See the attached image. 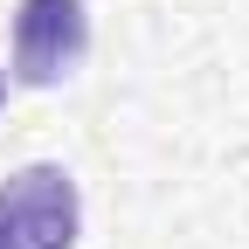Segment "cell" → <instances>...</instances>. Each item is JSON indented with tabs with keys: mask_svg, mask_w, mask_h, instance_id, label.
<instances>
[{
	"mask_svg": "<svg viewBox=\"0 0 249 249\" xmlns=\"http://www.w3.org/2000/svg\"><path fill=\"white\" fill-rule=\"evenodd\" d=\"M83 201L62 166H21L0 180V249H76Z\"/></svg>",
	"mask_w": 249,
	"mask_h": 249,
	"instance_id": "1",
	"label": "cell"
},
{
	"mask_svg": "<svg viewBox=\"0 0 249 249\" xmlns=\"http://www.w3.org/2000/svg\"><path fill=\"white\" fill-rule=\"evenodd\" d=\"M90 55V14L83 0H21L14 7V76L28 90H55Z\"/></svg>",
	"mask_w": 249,
	"mask_h": 249,
	"instance_id": "2",
	"label": "cell"
},
{
	"mask_svg": "<svg viewBox=\"0 0 249 249\" xmlns=\"http://www.w3.org/2000/svg\"><path fill=\"white\" fill-rule=\"evenodd\" d=\"M0 104H7V83H0Z\"/></svg>",
	"mask_w": 249,
	"mask_h": 249,
	"instance_id": "3",
	"label": "cell"
}]
</instances>
